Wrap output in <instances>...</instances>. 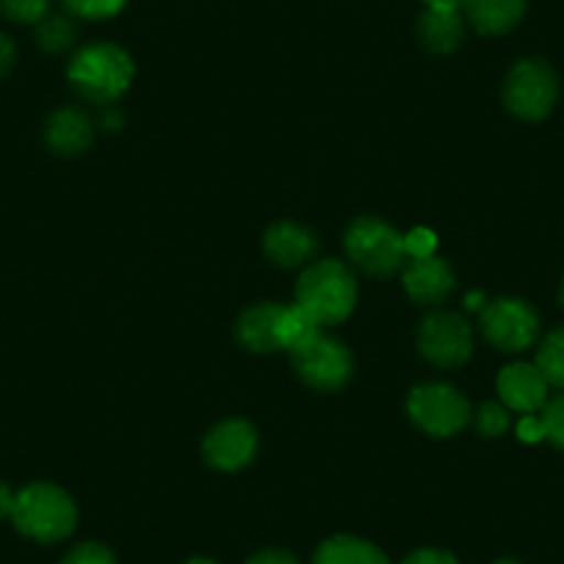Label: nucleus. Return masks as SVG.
<instances>
[{"label":"nucleus","instance_id":"7ed1b4c3","mask_svg":"<svg viewBox=\"0 0 564 564\" xmlns=\"http://www.w3.org/2000/svg\"><path fill=\"white\" fill-rule=\"evenodd\" d=\"M12 520L20 534L51 545L73 534L78 525V507L62 487L34 481L14 496Z\"/></svg>","mask_w":564,"mask_h":564},{"label":"nucleus","instance_id":"f03ea898","mask_svg":"<svg viewBox=\"0 0 564 564\" xmlns=\"http://www.w3.org/2000/svg\"><path fill=\"white\" fill-rule=\"evenodd\" d=\"M296 305L316 318L318 327H333L349 318L357 305V280L340 260H316L296 282Z\"/></svg>","mask_w":564,"mask_h":564},{"label":"nucleus","instance_id":"c85d7f7f","mask_svg":"<svg viewBox=\"0 0 564 564\" xmlns=\"http://www.w3.org/2000/svg\"><path fill=\"white\" fill-rule=\"evenodd\" d=\"M518 437L523 443H540L545 441V426H542V417L540 412L534 415H523L518 423Z\"/></svg>","mask_w":564,"mask_h":564},{"label":"nucleus","instance_id":"ddd939ff","mask_svg":"<svg viewBox=\"0 0 564 564\" xmlns=\"http://www.w3.org/2000/svg\"><path fill=\"white\" fill-rule=\"evenodd\" d=\"M263 249L271 263L282 265V269H300V265L311 263L313 254L318 252V238L311 227L300 225V221H276L265 230Z\"/></svg>","mask_w":564,"mask_h":564},{"label":"nucleus","instance_id":"a878e982","mask_svg":"<svg viewBox=\"0 0 564 564\" xmlns=\"http://www.w3.org/2000/svg\"><path fill=\"white\" fill-rule=\"evenodd\" d=\"M62 564H117V558H113L111 547L100 545V542H80L62 558Z\"/></svg>","mask_w":564,"mask_h":564},{"label":"nucleus","instance_id":"f257e3e1","mask_svg":"<svg viewBox=\"0 0 564 564\" xmlns=\"http://www.w3.org/2000/svg\"><path fill=\"white\" fill-rule=\"evenodd\" d=\"M133 58L113 42H91L69 58L67 80L84 100L95 106H113L133 84Z\"/></svg>","mask_w":564,"mask_h":564},{"label":"nucleus","instance_id":"2eb2a0df","mask_svg":"<svg viewBox=\"0 0 564 564\" xmlns=\"http://www.w3.org/2000/svg\"><path fill=\"white\" fill-rule=\"evenodd\" d=\"M459 9L476 34L503 36L523 23L529 0H463Z\"/></svg>","mask_w":564,"mask_h":564},{"label":"nucleus","instance_id":"39448f33","mask_svg":"<svg viewBox=\"0 0 564 564\" xmlns=\"http://www.w3.org/2000/svg\"><path fill=\"white\" fill-rule=\"evenodd\" d=\"M558 100V75L545 58H520L503 80V106L523 122L551 117Z\"/></svg>","mask_w":564,"mask_h":564},{"label":"nucleus","instance_id":"7c9ffc66","mask_svg":"<svg viewBox=\"0 0 564 564\" xmlns=\"http://www.w3.org/2000/svg\"><path fill=\"white\" fill-rule=\"evenodd\" d=\"M14 56H18V51H14L12 36L0 31V75H7L9 69H12Z\"/></svg>","mask_w":564,"mask_h":564},{"label":"nucleus","instance_id":"1a4fd4ad","mask_svg":"<svg viewBox=\"0 0 564 564\" xmlns=\"http://www.w3.org/2000/svg\"><path fill=\"white\" fill-rule=\"evenodd\" d=\"M417 349L432 366L459 368L474 355V329L459 313L435 311L421 322Z\"/></svg>","mask_w":564,"mask_h":564},{"label":"nucleus","instance_id":"0eeeda50","mask_svg":"<svg viewBox=\"0 0 564 564\" xmlns=\"http://www.w3.org/2000/svg\"><path fill=\"white\" fill-rule=\"evenodd\" d=\"M481 333L498 351L518 355L534 346L540 335V316L534 307L514 296H501L481 307Z\"/></svg>","mask_w":564,"mask_h":564},{"label":"nucleus","instance_id":"bb28decb","mask_svg":"<svg viewBox=\"0 0 564 564\" xmlns=\"http://www.w3.org/2000/svg\"><path fill=\"white\" fill-rule=\"evenodd\" d=\"M404 247H406V258H430L435 254L437 249V236L430 230V227H415L404 236Z\"/></svg>","mask_w":564,"mask_h":564},{"label":"nucleus","instance_id":"6e6552de","mask_svg":"<svg viewBox=\"0 0 564 564\" xmlns=\"http://www.w3.org/2000/svg\"><path fill=\"white\" fill-rule=\"evenodd\" d=\"M291 360H294L296 377L305 384H311L313 390H324V393L340 390L349 382L351 373H355V360H351L349 346L324 333H318L302 349L291 351Z\"/></svg>","mask_w":564,"mask_h":564},{"label":"nucleus","instance_id":"c756f323","mask_svg":"<svg viewBox=\"0 0 564 564\" xmlns=\"http://www.w3.org/2000/svg\"><path fill=\"white\" fill-rule=\"evenodd\" d=\"M247 564H300L294 553L289 551H276V547H269V551H260L249 558Z\"/></svg>","mask_w":564,"mask_h":564},{"label":"nucleus","instance_id":"393cba45","mask_svg":"<svg viewBox=\"0 0 564 564\" xmlns=\"http://www.w3.org/2000/svg\"><path fill=\"white\" fill-rule=\"evenodd\" d=\"M542 426H545V441L564 452V393H556L553 399L545 401L540 410Z\"/></svg>","mask_w":564,"mask_h":564},{"label":"nucleus","instance_id":"412c9836","mask_svg":"<svg viewBox=\"0 0 564 564\" xmlns=\"http://www.w3.org/2000/svg\"><path fill=\"white\" fill-rule=\"evenodd\" d=\"M534 366L545 377L547 384L564 390V327L551 329L536 349Z\"/></svg>","mask_w":564,"mask_h":564},{"label":"nucleus","instance_id":"b1692460","mask_svg":"<svg viewBox=\"0 0 564 564\" xmlns=\"http://www.w3.org/2000/svg\"><path fill=\"white\" fill-rule=\"evenodd\" d=\"M51 12V0H0V14L14 23H42Z\"/></svg>","mask_w":564,"mask_h":564},{"label":"nucleus","instance_id":"2f4dec72","mask_svg":"<svg viewBox=\"0 0 564 564\" xmlns=\"http://www.w3.org/2000/svg\"><path fill=\"white\" fill-rule=\"evenodd\" d=\"M14 496H18V492H12L7 485H3V481H0V518H7V514L12 518Z\"/></svg>","mask_w":564,"mask_h":564},{"label":"nucleus","instance_id":"c9c22d12","mask_svg":"<svg viewBox=\"0 0 564 564\" xmlns=\"http://www.w3.org/2000/svg\"><path fill=\"white\" fill-rule=\"evenodd\" d=\"M186 564H216L214 558H203V556H197V558H188Z\"/></svg>","mask_w":564,"mask_h":564},{"label":"nucleus","instance_id":"9b49d317","mask_svg":"<svg viewBox=\"0 0 564 564\" xmlns=\"http://www.w3.org/2000/svg\"><path fill=\"white\" fill-rule=\"evenodd\" d=\"M496 388L507 410L520 412V415H534L545 406L551 384L545 382L534 362H512L498 373Z\"/></svg>","mask_w":564,"mask_h":564},{"label":"nucleus","instance_id":"f704fd0d","mask_svg":"<svg viewBox=\"0 0 564 564\" xmlns=\"http://www.w3.org/2000/svg\"><path fill=\"white\" fill-rule=\"evenodd\" d=\"M423 7H459L463 0H421Z\"/></svg>","mask_w":564,"mask_h":564},{"label":"nucleus","instance_id":"473e14b6","mask_svg":"<svg viewBox=\"0 0 564 564\" xmlns=\"http://www.w3.org/2000/svg\"><path fill=\"white\" fill-rule=\"evenodd\" d=\"M465 305H468L470 311H481V307H485L487 302H485V296H481L479 291H476V294H468V300H465Z\"/></svg>","mask_w":564,"mask_h":564},{"label":"nucleus","instance_id":"f8f14e48","mask_svg":"<svg viewBox=\"0 0 564 564\" xmlns=\"http://www.w3.org/2000/svg\"><path fill=\"white\" fill-rule=\"evenodd\" d=\"M401 282H404L406 296H410L415 305H423V307L446 302V296L452 294L454 285H457L452 265H448L443 258H437V254L406 260Z\"/></svg>","mask_w":564,"mask_h":564},{"label":"nucleus","instance_id":"f3484780","mask_svg":"<svg viewBox=\"0 0 564 564\" xmlns=\"http://www.w3.org/2000/svg\"><path fill=\"white\" fill-rule=\"evenodd\" d=\"M280 311L282 305H276V302L249 305L236 322L238 344L247 351H254V355H271V351L280 349V340H276V318H280Z\"/></svg>","mask_w":564,"mask_h":564},{"label":"nucleus","instance_id":"6ab92c4d","mask_svg":"<svg viewBox=\"0 0 564 564\" xmlns=\"http://www.w3.org/2000/svg\"><path fill=\"white\" fill-rule=\"evenodd\" d=\"M318 333H322V327L316 324V318H313L311 313L302 311L296 302L294 305H282L280 318H276V340H280V349H302V346L311 344Z\"/></svg>","mask_w":564,"mask_h":564},{"label":"nucleus","instance_id":"5701e85b","mask_svg":"<svg viewBox=\"0 0 564 564\" xmlns=\"http://www.w3.org/2000/svg\"><path fill=\"white\" fill-rule=\"evenodd\" d=\"M470 421L476 423V432L481 437H498L509 430V410L496 401H485Z\"/></svg>","mask_w":564,"mask_h":564},{"label":"nucleus","instance_id":"423d86ee","mask_svg":"<svg viewBox=\"0 0 564 564\" xmlns=\"http://www.w3.org/2000/svg\"><path fill=\"white\" fill-rule=\"evenodd\" d=\"M406 415L432 437H452L465 430L474 417L468 399L454 384L426 382L410 390L406 399Z\"/></svg>","mask_w":564,"mask_h":564},{"label":"nucleus","instance_id":"20e7f679","mask_svg":"<svg viewBox=\"0 0 564 564\" xmlns=\"http://www.w3.org/2000/svg\"><path fill=\"white\" fill-rule=\"evenodd\" d=\"M346 254L360 271L371 276H390L406 265L404 232L379 216H357L344 236Z\"/></svg>","mask_w":564,"mask_h":564},{"label":"nucleus","instance_id":"a211bd4d","mask_svg":"<svg viewBox=\"0 0 564 564\" xmlns=\"http://www.w3.org/2000/svg\"><path fill=\"white\" fill-rule=\"evenodd\" d=\"M313 564H390L388 556L360 536H329L313 556Z\"/></svg>","mask_w":564,"mask_h":564},{"label":"nucleus","instance_id":"4c0bfd02","mask_svg":"<svg viewBox=\"0 0 564 564\" xmlns=\"http://www.w3.org/2000/svg\"><path fill=\"white\" fill-rule=\"evenodd\" d=\"M558 302H562V307H564V276H562V289H558Z\"/></svg>","mask_w":564,"mask_h":564},{"label":"nucleus","instance_id":"aec40b11","mask_svg":"<svg viewBox=\"0 0 564 564\" xmlns=\"http://www.w3.org/2000/svg\"><path fill=\"white\" fill-rule=\"evenodd\" d=\"M78 40L73 14H47L42 23H36V45L45 53H64Z\"/></svg>","mask_w":564,"mask_h":564},{"label":"nucleus","instance_id":"72a5a7b5","mask_svg":"<svg viewBox=\"0 0 564 564\" xmlns=\"http://www.w3.org/2000/svg\"><path fill=\"white\" fill-rule=\"evenodd\" d=\"M102 124H111V130H117L119 124H122V119H119L117 111H111V108H106V117H102Z\"/></svg>","mask_w":564,"mask_h":564},{"label":"nucleus","instance_id":"dca6fc26","mask_svg":"<svg viewBox=\"0 0 564 564\" xmlns=\"http://www.w3.org/2000/svg\"><path fill=\"white\" fill-rule=\"evenodd\" d=\"M91 139H95V124H91V119L80 108H58V111L51 113L45 124L47 148L58 155L86 153Z\"/></svg>","mask_w":564,"mask_h":564},{"label":"nucleus","instance_id":"e433bc0d","mask_svg":"<svg viewBox=\"0 0 564 564\" xmlns=\"http://www.w3.org/2000/svg\"><path fill=\"white\" fill-rule=\"evenodd\" d=\"M492 564H523V562H518V558H498V562H492Z\"/></svg>","mask_w":564,"mask_h":564},{"label":"nucleus","instance_id":"cd10ccee","mask_svg":"<svg viewBox=\"0 0 564 564\" xmlns=\"http://www.w3.org/2000/svg\"><path fill=\"white\" fill-rule=\"evenodd\" d=\"M401 564H459V562L454 553L443 551V547H421V551L401 558Z\"/></svg>","mask_w":564,"mask_h":564},{"label":"nucleus","instance_id":"9d476101","mask_svg":"<svg viewBox=\"0 0 564 564\" xmlns=\"http://www.w3.org/2000/svg\"><path fill=\"white\" fill-rule=\"evenodd\" d=\"M254 452H258V432L243 417H227L216 423L203 441L205 463L225 474L247 468L254 459Z\"/></svg>","mask_w":564,"mask_h":564},{"label":"nucleus","instance_id":"4468645a","mask_svg":"<svg viewBox=\"0 0 564 564\" xmlns=\"http://www.w3.org/2000/svg\"><path fill=\"white\" fill-rule=\"evenodd\" d=\"M465 18L459 7H423L415 34L421 45L435 56H448L465 40Z\"/></svg>","mask_w":564,"mask_h":564},{"label":"nucleus","instance_id":"4be33fe9","mask_svg":"<svg viewBox=\"0 0 564 564\" xmlns=\"http://www.w3.org/2000/svg\"><path fill=\"white\" fill-rule=\"evenodd\" d=\"M67 14L80 20H108L128 7V0H62Z\"/></svg>","mask_w":564,"mask_h":564}]
</instances>
